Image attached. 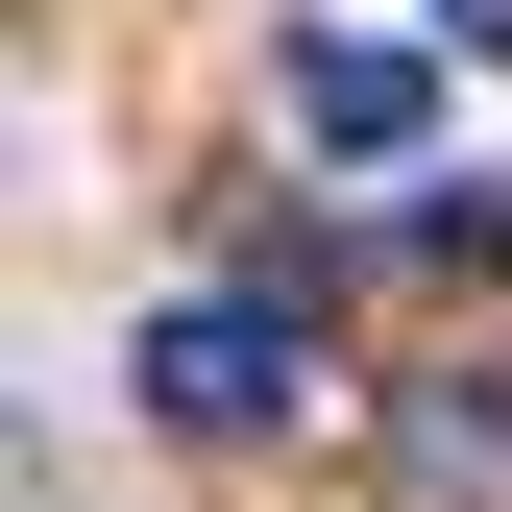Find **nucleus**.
<instances>
[{"label":"nucleus","instance_id":"nucleus-1","mask_svg":"<svg viewBox=\"0 0 512 512\" xmlns=\"http://www.w3.org/2000/svg\"><path fill=\"white\" fill-rule=\"evenodd\" d=\"M147 415H171V439H293V415H317V293H196V317H147Z\"/></svg>","mask_w":512,"mask_h":512},{"label":"nucleus","instance_id":"nucleus-2","mask_svg":"<svg viewBox=\"0 0 512 512\" xmlns=\"http://www.w3.org/2000/svg\"><path fill=\"white\" fill-rule=\"evenodd\" d=\"M293 122H317L342 171H391L415 122H439V74H415V49H366V25H293Z\"/></svg>","mask_w":512,"mask_h":512},{"label":"nucleus","instance_id":"nucleus-3","mask_svg":"<svg viewBox=\"0 0 512 512\" xmlns=\"http://www.w3.org/2000/svg\"><path fill=\"white\" fill-rule=\"evenodd\" d=\"M391 464H415V512H439V488H512V366H439Z\"/></svg>","mask_w":512,"mask_h":512},{"label":"nucleus","instance_id":"nucleus-4","mask_svg":"<svg viewBox=\"0 0 512 512\" xmlns=\"http://www.w3.org/2000/svg\"><path fill=\"white\" fill-rule=\"evenodd\" d=\"M439 49H488V74H512V0H439Z\"/></svg>","mask_w":512,"mask_h":512}]
</instances>
